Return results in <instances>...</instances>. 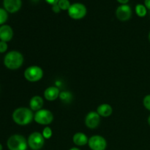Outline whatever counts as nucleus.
<instances>
[{
    "mask_svg": "<svg viewBox=\"0 0 150 150\" xmlns=\"http://www.w3.org/2000/svg\"><path fill=\"white\" fill-rule=\"evenodd\" d=\"M58 5L61 10H68L71 4L69 0H59L58 2Z\"/></svg>",
    "mask_w": 150,
    "mask_h": 150,
    "instance_id": "nucleus-19",
    "label": "nucleus"
},
{
    "mask_svg": "<svg viewBox=\"0 0 150 150\" xmlns=\"http://www.w3.org/2000/svg\"><path fill=\"white\" fill-rule=\"evenodd\" d=\"M73 142L77 146H84L88 144L89 139L83 133L79 132L74 134L73 137Z\"/></svg>",
    "mask_w": 150,
    "mask_h": 150,
    "instance_id": "nucleus-15",
    "label": "nucleus"
},
{
    "mask_svg": "<svg viewBox=\"0 0 150 150\" xmlns=\"http://www.w3.org/2000/svg\"><path fill=\"white\" fill-rule=\"evenodd\" d=\"M70 150H80L79 149V148H76V147H73V148H71Z\"/></svg>",
    "mask_w": 150,
    "mask_h": 150,
    "instance_id": "nucleus-28",
    "label": "nucleus"
},
{
    "mask_svg": "<svg viewBox=\"0 0 150 150\" xmlns=\"http://www.w3.org/2000/svg\"><path fill=\"white\" fill-rule=\"evenodd\" d=\"M28 145L33 150H39L43 146L45 143V138L42 133L39 132H34L29 135L28 138Z\"/></svg>",
    "mask_w": 150,
    "mask_h": 150,
    "instance_id": "nucleus-7",
    "label": "nucleus"
},
{
    "mask_svg": "<svg viewBox=\"0 0 150 150\" xmlns=\"http://www.w3.org/2000/svg\"><path fill=\"white\" fill-rule=\"evenodd\" d=\"M116 16L122 21L129 20L132 16V9L127 4H122L117 7L116 10Z\"/></svg>",
    "mask_w": 150,
    "mask_h": 150,
    "instance_id": "nucleus-9",
    "label": "nucleus"
},
{
    "mask_svg": "<svg viewBox=\"0 0 150 150\" xmlns=\"http://www.w3.org/2000/svg\"><path fill=\"white\" fill-rule=\"evenodd\" d=\"M7 144L10 150H26L28 142L23 136L15 134L9 138Z\"/></svg>",
    "mask_w": 150,
    "mask_h": 150,
    "instance_id": "nucleus-3",
    "label": "nucleus"
},
{
    "mask_svg": "<svg viewBox=\"0 0 150 150\" xmlns=\"http://www.w3.org/2000/svg\"><path fill=\"white\" fill-rule=\"evenodd\" d=\"M43 100L41 97L34 96L31 98L29 101V107L30 109L33 111H38L39 110L42 109V107L43 106Z\"/></svg>",
    "mask_w": 150,
    "mask_h": 150,
    "instance_id": "nucleus-14",
    "label": "nucleus"
},
{
    "mask_svg": "<svg viewBox=\"0 0 150 150\" xmlns=\"http://www.w3.org/2000/svg\"><path fill=\"white\" fill-rule=\"evenodd\" d=\"M148 123H149V125L150 126V116L149 117V118H148Z\"/></svg>",
    "mask_w": 150,
    "mask_h": 150,
    "instance_id": "nucleus-29",
    "label": "nucleus"
},
{
    "mask_svg": "<svg viewBox=\"0 0 150 150\" xmlns=\"http://www.w3.org/2000/svg\"><path fill=\"white\" fill-rule=\"evenodd\" d=\"M7 50V44L4 41H0V53L5 52Z\"/></svg>",
    "mask_w": 150,
    "mask_h": 150,
    "instance_id": "nucleus-23",
    "label": "nucleus"
},
{
    "mask_svg": "<svg viewBox=\"0 0 150 150\" xmlns=\"http://www.w3.org/2000/svg\"><path fill=\"white\" fill-rule=\"evenodd\" d=\"M52 10L54 12V13H59L61 9H60L59 7L58 4H54V5H52Z\"/></svg>",
    "mask_w": 150,
    "mask_h": 150,
    "instance_id": "nucleus-24",
    "label": "nucleus"
},
{
    "mask_svg": "<svg viewBox=\"0 0 150 150\" xmlns=\"http://www.w3.org/2000/svg\"><path fill=\"white\" fill-rule=\"evenodd\" d=\"M144 5L146 8L150 10V0H144Z\"/></svg>",
    "mask_w": 150,
    "mask_h": 150,
    "instance_id": "nucleus-26",
    "label": "nucleus"
},
{
    "mask_svg": "<svg viewBox=\"0 0 150 150\" xmlns=\"http://www.w3.org/2000/svg\"><path fill=\"white\" fill-rule=\"evenodd\" d=\"M42 134L45 139H50L52 136V130L49 127H46L43 129Z\"/></svg>",
    "mask_w": 150,
    "mask_h": 150,
    "instance_id": "nucleus-21",
    "label": "nucleus"
},
{
    "mask_svg": "<svg viewBox=\"0 0 150 150\" xmlns=\"http://www.w3.org/2000/svg\"><path fill=\"white\" fill-rule=\"evenodd\" d=\"M149 42H150V32H149Z\"/></svg>",
    "mask_w": 150,
    "mask_h": 150,
    "instance_id": "nucleus-31",
    "label": "nucleus"
},
{
    "mask_svg": "<svg viewBox=\"0 0 150 150\" xmlns=\"http://www.w3.org/2000/svg\"><path fill=\"white\" fill-rule=\"evenodd\" d=\"M8 18V15H7V11L4 9L0 8V25L3 24L5 23Z\"/></svg>",
    "mask_w": 150,
    "mask_h": 150,
    "instance_id": "nucleus-20",
    "label": "nucleus"
},
{
    "mask_svg": "<svg viewBox=\"0 0 150 150\" xmlns=\"http://www.w3.org/2000/svg\"><path fill=\"white\" fill-rule=\"evenodd\" d=\"M34 120L38 124L48 125L51 124L54 120V115L49 110L40 109L35 112Z\"/></svg>",
    "mask_w": 150,
    "mask_h": 150,
    "instance_id": "nucleus-5",
    "label": "nucleus"
},
{
    "mask_svg": "<svg viewBox=\"0 0 150 150\" xmlns=\"http://www.w3.org/2000/svg\"><path fill=\"white\" fill-rule=\"evenodd\" d=\"M100 122V116L97 111H91L88 113L85 118V125L89 129H95L99 125Z\"/></svg>",
    "mask_w": 150,
    "mask_h": 150,
    "instance_id": "nucleus-10",
    "label": "nucleus"
},
{
    "mask_svg": "<svg viewBox=\"0 0 150 150\" xmlns=\"http://www.w3.org/2000/svg\"><path fill=\"white\" fill-rule=\"evenodd\" d=\"M0 150H2V146H1V144H0Z\"/></svg>",
    "mask_w": 150,
    "mask_h": 150,
    "instance_id": "nucleus-30",
    "label": "nucleus"
},
{
    "mask_svg": "<svg viewBox=\"0 0 150 150\" xmlns=\"http://www.w3.org/2000/svg\"><path fill=\"white\" fill-rule=\"evenodd\" d=\"M97 112L100 117H108L113 112V108L109 104L103 103L100 105L97 108Z\"/></svg>",
    "mask_w": 150,
    "mask_h": 150,
    "instance_id": "nucleus-16",
    "label": "nucleus"
},
{
    "mask_svg": "<svg viewBox=\"0 0 150 150\" xmlns=\"http://www.w3.org/2000/svg\"><path fill=\"white\" fill-rule=\"evenodd\" d=\"M88 144L92 150H105L106 149L107 142L103 136L95 135L89 138Z\"/></svg>",
    "mask_w": 150,
    "mask_h": 150,
    "instance_id": "nucleus-8",
    "label": "nucleus"
},
{
    "mask_svg": "<svg viewBox=\"0 0 150 150\" xmlns=\"http://www.w3.org/2000/svg\"><path fill=\"white\" fill-rule=\"evenodd\" d=\"M59 1V0H45V1H46V2H48V4H51V5L58 4Z\"/></svg>",
    "mask_w": 150,
    "mask_h": 150,
    "instance_id": "nucleus-25",
    "label": "nucleus"
},
{
    "mask_svg": "<svg viewBox=\"0 0 150 150\" xmlns=\"http://www.w3.org/2000/svg\"><path fill=\"white\" fill-rule=\"evenodd\" d=\"M13 36V31L9 25H2L0 26V40L4 42L11 40Z\"/></svg>",
    "mask_w": 150,
    "mask_h": 150,
    "instance_id": "nucleus-12",
    "label": "nucleus"
},
{
    "mask_svg": "<svg viewBox=\"0 0 150 150\" xmlns=\"http://www.w3.org/2000/svg\"><path fill=\"white\" fill-rule=\"evenodd\" d=\"M59 89L56 86H49L44 92V98L48 101H54L59 97Z\"/></svg>",
    "mask_w": 150,
    "mask_h": 150,
    "instance_id": "nucleus-13",
    "label": "nucleus"
},
{
    "mask_svg": "<svg viewBox=\"0 0 150 150\" xmlns=\"http://www.w3.org/2000/svg\"><path fill=\"white\" fill-rule=\"evenodd\" d=\"M143 104L146 109L150 111V95H146V96L144 98Z\"/></svg>",
    "mask_w": 150,
    "mask_h": 150,
    "instance_id": "nucleus-22",
    "label": "nucleus"
},
{
    "mask_svg": "<svg viewBox=\"0 0 150 150\" xmlns=\"http://www.w3.org/2000/svg\"><path fill=\"white\" fill-rule=\"evenodd\" d=\"M3 4L6 11L14 13L20 10L22 2L21 0H4Z\"/></svg>",
    "mask_w": 150,
    "mask_h": 150,
    "instance_id": "nucleus-11",
    "label": "nucleus"
},
{
    "mask_svg": "<svg viewBox=\"0 0 150 150\" xmlns=\"http://www.w3.org/2000/svg\"><path fill=\"white\" fill-rule=\"evenodd\" d=\"M43 76V71L39 66L32 65L27 67L24 71V77L28 81L37 82Z\"/></svg>",
    "mask_w": 150,
    "mask_h": 150,
    "instance_id": "nucleus-4",
    "label": "nucleus"
},
{
    "mask_svg": "<svg viewBox=\"0 0 150 150\" xmlns=\"http://www.w3.org/2000/svg\"><path fill=\"white\" fill-rule=\"evenodd\" d=\"M23 62V57L17 51H12L7 53L4 59V64L10 70H16L21 67Z\"/></svg>",
    "mask_w": 150,
    "mask_h": 150,
    "instance_id": "nucleus-2",
    "label": "nucleus"
},
{
    "mask_svg": "<svg viewBox=\"0 0 150 150\" xmlns=\"http://www.w3.org/2000/svg\"><path fill=\"white\" fill-rule=\"evenodd\" d=\"M68 15L71 18L75 20H79L84 17L86 15V7L81 3H74L71 4L67 10Z\"/></svg>",
    "mask_w": 150,
    "mask_h": 150,
    "instance_id": "nucleus-6",
    "label": "nucleus"
},
{
    "mask_svg": "<svg viewBox=\"0 0 150 150\" xmlns=\"http://www.w3.org/2000/svg\"><path fill=\"white\" fill-rule=\"evenodd\" d=\"M136 13L137 14L138 16L139 17H144L146 15L147 13V10H146V7H145V5L142 4H139L136 6Z\"/></svg>",
    "mask_w": 150,
    "mask_h": 150,
    "instance_id": "nucleus-17",
    "label": "nucleus"
},
{
    "mask_svg": "<svg viewBox=\"0 0 150 150\" xmlns=\"http://www.w3.org/2000/svg\"><path fill=\"white\" fill-rule=\"evenodd\" d=\"M119 3H120L121 4H127V3L128 2L129 0H117Z\"/></svg>",
    "mask_w": 150,
    "mask_h": 150,
    "instance_id": "nucleus-27",
    "label": "nucleus"
},
{
    "mask_svg": "<svg viewBox=\"0 0 150 150\" xmlns=\"http://www.w3.org/2000/svg\"><path fill=\"white\" fill-rule=\"evenodd\" d=\"M34 116L33 111L30 108L21 107L16 108L13 113V120L19 125H26L32 122L34 120Z\"/></svg>",
    "mask_w": 150,
    "mask_h": 150,
    "instance_id": "nucleus-1",
    "label": "nucleus"
},
{
    "mask_svg": "<svg viewBox=\"0 0 150 150\" xmlns=\"http://www.w3.org/2000/svg\"><path fill=\"white\" fill-rule=\"evenodd\" d=\"M59 98L63 102L68 103L71 100V99L73 98V96H72V94L70 92H66V91H64V92H60Z\"/></svg>",
    "mask_w": 150,
    "mask_h": 150,
    "instance_id": "nucleus-18",
    "label": "nucleus"
}]
</instances>
